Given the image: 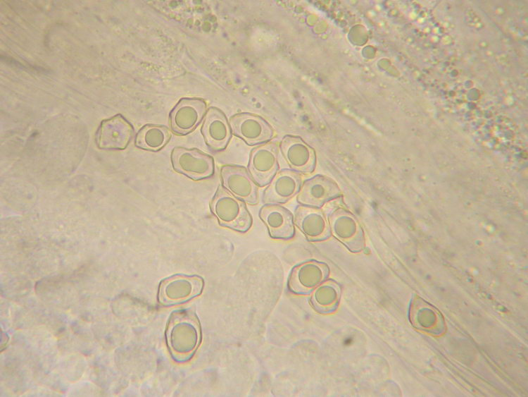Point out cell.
<instances>
[{
	"label": "cell",
	"instance_id": "obj_1",
	"mask_svg": "<svg viewBox=\"0 0 528 397\" xmlns=\"http://www.w3.org/2000/svg\"><path fill=\"white\" fill-rule=\"evenodd\" d=\"M171 358L178 364L189 361L201 343V328L191 310H174L170 315L165 332Z\"/></svg>",
	"mask_w": 528,
	"mask_h": 397
},
{
	"label": "cell",
	"instance_id": "obj_2",
	"mask_svg": "<svg viewBox=\"0 0 528 397\" xmlns=\"http://www.w3.org/2000/svg\"><path fill=\"white\" fill-rule=\"evenodd\" d=\"M210 209L219 225L244 233L252 226V216L244 202L220 185L210 203Z\"/></svg>",
	"mask_w": 528,
	"mask_h": 397
},
{
	"label": "cell",
	"instance_id": "obj_3",
	"mask_svg": "<svg viewBox=\"0 0 528 397\" xmlns=\"http://www.w3.org/2000/svg\"><path fill=\"white\" fill-rule=\"evenodd\" d=\"M203 288L204 280L200 276L175 274L160 282L158 300L164 307L184 304L199 296Z\"/></svg>",
	"mask_w": 528,
	"mask_h": 397
},
{
	"label": "cell",
	"instance_id": "obj_4",
	"mask_svg": "<svg viewBox=\"0 0 528 397\" xmlns=\"http://www.w3.org/2000/svg\"><path fill=\"white\" fill-rule=\"evenodd\" d=\"M170 159L176 172L194 181L209 178L215 171L213 158L196 148L175 147Z\"/></svg>",
	"mask_w": 528,
	"mask_h": 397
},
{
	"label": "cell",
	"instance_id": "obj_5",
	"mask_svg": "<svg viewBox=\"0 0 528 397\" xmlns=\"http://www.w3.org/2000/svg\"><path fill=\"white\" fill-rule=\"evenodd\" d=\"M331 233L352 252H360L365 248L363 231L348 210L337 208L328 216Z\"/></svg>",
	"mask_w": 528,
	"mask_h": 397
},
{
	"label": "cell",
	"instance_id": "obj_6",
	"mask_svg": "<svg viewBox=\"0 0 528 397\" xmlns=\"http://www.w3.org/2000/svg\"><path fill=\"white\" fill-rule=\"evenodd\" d=\"M222 187L230 194L245 203L254 205L258 202V188L249 171L241 166L225 165L220 170Z\"/></svg>",
	"mask_w": 528,
	"mask_h": 397
},
{
	"label": "cell",
	"instance_id": "obj_7",
	"mask_svg": "<svg viewBox=\"0 0 528 397\" xmlns=\"http://www.w3.org/2000/svg\"><path fill=\"white\" fill-rule=\"evenodd\" d=\"M327 264L308 260L294 266L288 278V288L296 294H308L326 281L329 274Z\"/></svg>",
	"mask_w": 528,
	"mask_h": 397
},
{
	"label": "cell",
	"instance_id": "obj_8",
	"mask_svg": "<svg viewBox=\"0 0 528 397\" xmlns=\"http://www.w3.org/2000/svg\"><path fill=\"white\" fill-rule=\"evenodd\" d=\"M341 195V189L335 181L318 174L303 182L296 200L301 205L321 208L327 202Z\"/></svg>",
	"mask_w": 528,
	"mask_h": 397
},
{
	"label": "cell",
	"instance_id": "obj_9",
	"mask_svg": "<svg viewBox=\"0 0 528 397\" xmlns=\"http://www.w3.org/2000/svg\"><path fill=\"white\" fill-rule=\"evenodd\" d=\"M230 126L234 135L251 146L265 144L274 135L272 128L265 120L251 114L234 115L230 119Z\"/></svg>",
	"mask_w": 528,
	"mask_h": 397
},
{
	"label": "cell",
	"instance_id": "obj_10",
	"mask_svg": "<svg viewBox=\"0 0 528 397\" xmlns=\"http://www.w3.org/2000/svg\"><path fill=\"white\" fill-rule=\"evenodd\" d=\"M248 169L258 186L268 185L279 170L277 145L268 142L254 148L250 154Z\"/></svg>",
	"mask_w": 528,
	"mask_h": 397
},
{
	"label": "cell",
	"instance_id": "obj_11",
	"mask_svg": "<svg viewBox=\"0 0 528 397\" xmlns=\"http://www.w3.org/2000/svg\"><path fill=\"white\" fill-rule=\"evenodd\" d=\"M206 112V103L199 98H182L170 114V127L180 135L193 131L202 121Z\"/></svg>",
	"mask_w": 528,
	"mask_h": 397
},
{
	"label": "cell",
	"instance_id": "obj_12",
	"mask_svg": "<svg viewBox=\"0 0 528 397\" xmlns=\"http://www.w3.org/2000/svg\"><path fill=\"white\" fill-rule=\"evenodd\" d=\"M134 128L122 115L102 121L96 132V144L102 149H124L129 145Z\"/></svg>",
	"mask_w": 528,
	"mask_h": 397
},
{
	"label": "cell",
	"instance_id": "obj_13",
	"mask_svg": "<svg viewBox=\"0 0 528 397\" xmlns=\"http://www.w3.org/2000/svg\"><path fill=\"white\" fill-rule=\"evenodd\" d=\"M280 150L289 167L300 173H311L316 164L314 149L298 136L286 135L280 142Z\"/></svg>",
	"mask_w": 528,
	"mask_h": 397
},
{
	"label": "cell",
	"instance_id": "obj_14",
	"mask_svg": "<svg viewBox=\"0 0 528 397\" xmlns=\"http://www.w3.org/2000/svg\"><path fill=\"white\" fill-rule=\"evenodd\" d=\"M294 224L309 241L327 240L331 236L329 221L320 208L298 205Z\"/></svg>",
	"mask_w": 528,
	"mask_h": 397
},
{
	"label": "cell",
	"instance_id": "obj_15",
	"mask_svg": "<svg viewBox=\"0 0 528 397\" xmlns=\"http://www.w3.org/2000/svg\"><path fill=\"white\" fill-rule=\"evenodd\" d=\"M300 173L284 169L274 176L263 194L265 204H284L298 194L302 185Z\"/></svg>",
	"mask_w": 528,
	"mask_h": 397
},
{
	"label": "cell",
	"instance_id": "obj_16",
	"mask_svg": "<svg viewBox=\"0 0 528 397\" xmlns=\"http://www.w3.org/2000/svg\"><path fill=\"white\" fill-rule=\"evenodd\" d=\"M273 239L289 240L295 235L294 217L286 207L279 204H265L258 213Z\"/></svg>",
	"mask_w": 528,
	"mask_h": 397
},
{
	"label": "cell",
	"instance_id": "obj_17",
	"mask_svg": "<svg viewBox=\"0 0 528 397\" xmlns=\"http://www.w3.org/2000/svg\"><path fill=\"white\" fill-rule=\"evenodd\" d=\"M409 319L415 328L430 335L440 336L445 332L444 319L440 312L419 296L411 301Z\"/></svg>",
	"mask_w": 528,
	"mask_h": 397
},
{
	"label": "cell",
	"instance_id": "obj_18",
	"mask_svg": "<svg viewBox=\"0 0 528 397\" xmlns=\"http://www.w3.org/2000/svg\"><path fill=\"white\" fill-rule=\"evenodd\" d=\"M230 123L220 109L210 107L201 127V133L207 145L215 152L225 149L232 136Z\"/></svg>",
	"mask_w": 528,
	"mask_h": 397
},
{
	"label": "cell",
	"instance_id": "obj_19",
	"mask_svg": "<svg viewBox=\"0 0 528 397\" xmlns=\"http://www.w3.org/2000/svg\"><path fill=\"white\" fill-rule=\"evenodd\" d=\"M341 298V288L333 280L322 282L313 291L310 302L313 307L320 313L333 312L337 308Z\"/></svg>",
	"mask_w": 528,
	"mask_h": 397
},
{
	"label": "cell",
	"instance_id": "obj_20",
	"mask_svg": "<svg viewBox=\"0 0 528 397\" xmlns=\"http://www.w3.org/2000/svg\"><path fill=\"white\" fill-rule=\"evenodd\" d=\"M170 138L171 133L168 128L148 124L137 133L135 146L144 150L156 152L161 149Z\"/></svg>",
	"mask_w": 528,
	"mask_h": 397
}]
</instances>
